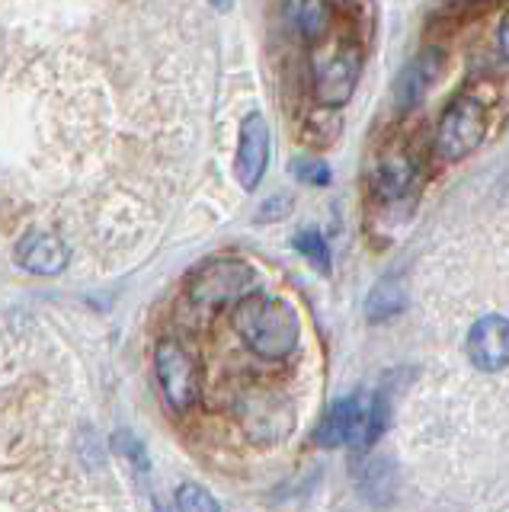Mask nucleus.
<instances>
[{
    "mask_svg": "<svg viewBox=\"0 0 509 512\" xmlns=\"http://www.w3.org/2000/svg\"><path fill=\"white\" fill-rule=\"evenodd\" d=\"M234 327L253 356L266 362L292 356L301 336V324L292 304L263 292H253L241 304H234Z\"/></svg>",
    "mask_w": 509,
    "mask_h": 512,
    "instance_id": "obj_1",
    "label": "nucleus"
},
{
    "mask_svg": "<svg viewBox=\"0 0 509 512\" xmlns=\"http://www.w3.org/2000/svg\"><path fill=\"white\" fill-rule=\"evenodd\" d=\"M260 292L257 269L244 260H209L189 279V301L202 311H221L241 304L247 295Z\"/></svg>",
    "mask_w": 509,
    "mask_h": 512,
    "instance_id": "obj_2",
    "label": "nucleus"
},
{
    "mask_svg": "<svg viewBox=\"0 0 509 512\" xmlns=\"http://www.w3.org/2000/svg\"><path fill=\"white\" fill-rule=\"evenodd\" d=\"M487 128H490L487 106L477 100V96L465 93L442 109L433 148L445 164H455V160H465L468 154L481 148L487 138Z\"/></svg>",
    "mask_w": 509,
    "mask_h": 512,
    "instance_id": "obj_3",
    "label": "nucleus"
},
{
    "mask_svg": "<svg viewBox=\"0 0 509 512\" xmlns=\"http://www.w3.org/2000/svg\"><path fill=\"white\" fill-rule=\"evenodd\" d=\"M362 45L337 42L324 55H314V100L324 109H343L362 77Z\"/></svg>",
    "mask_w": 509,
    "mask_h": 512,
    "instance_id": "obj_4",
    "label": "nucleus"
},
{
    "mask_svg": "<svg viewBox=\"0 0 509 512\" xmlns=\"http://www.w3.org/2000/svg\"><path fill=\"white\" fill-rule=\"evenodd\" d=\"M154 365L167 404L177 413L193 407L199 397V365L193 359V352L180 346L177 340H161L154 349Z\"/></svg>",
    "mask_w": 509,
    "mask_h": 512,
    "instance_id": "obj_5",
    "label": "nucleus"
},
{
    "mask_svg": "<svg viewBox=\"0 0 509 512\" xmlns=\"http://www.w3.org/2000/svg\"><path fill=\"white\" fill-rule=\"evenodd\" d=\"M269 157H273V135H269V122L263 112H247L241 122V135H237V154H234V176L247 192H253L269 170Z\"/></svg>",
    "mask_w": 509,
    "mask_h": 512,
    "instance_id": "obj_6",
    "label": "nucleus"
},
{
    "mask_svg": "<svg viewBox=\"0 0 509 512\" xmlns=\"http://www.w3.org/2000/svg\"><path fill=\"white\" fill-rule=\"evenodd\" d=\"M445 68V52L442 48H423V52L407 61L404 64V71L397 74L394 80V103L401 112H410V109H417L423 100H426V93L433 90V84L439 80Z\"/></svg>",
    "mask_w": 509,
    "mask_h": 512,
    "instance_id": "obj_7",
    "label": "nucleus"
},
{
    "mask_svg": "<svg viewBox=\"0 0 509 512\" xmlns=\"http://www.w3.org/2000/svg\"><path fill=\"white\" fill-rule=\"evenodd\" d=\"M468 359L481 372H503L509 362V324L503 314H487L471 327Z\"/></svg>",
    "mask_w": 509,
    "mask_h": 512,
    "instance_id": "obj_8",
    "label": "nucleus"
},
{
    "mask_svg": "<svg viewBox=\"0 0 509 512\" xmlns=\"http://www.w3.org/2000/svg\"><path fill=\"white\" fill-rule=\"evenodd\" d=\"M285 23L305 45H321L333 32V4L330 0H285Z\"/></svg>",
    "mask_w": 509,
    "mask_h": 512,
    "instance_id": "obj_9",
    "label": "nucleus"
},
{
    "mask_svg": "<svg viewBox=\"0 0 509 512\" xmlns=\"http://www.w3.org/2000/svg\"><path fill=\"white\" fill-rule=\"evenodd\" d=\"M17 263L36 276H58L68 266V247L55 234H26L17 244Z\"/></svg>",
    "mask_w": 509,
    "mask_h": 512,
    "instance_id": "obj_10",
    "label": "nucleus"
},
{
    "mask_svg": "<svg viewBox=\"0 0 509 512\" xmlns=\"http://www.w3.org/2000/svg\"><path fill=\"white\" fill-rule=\"evenodd\" d=\"M413 180H417V167H413V160L404 151H391L375 164L372 189L381 202H397L413 189Z\"/></svg>",
    "mask_w": 509,
    "mask_h": 512,
    "instance_id": "obj_11",
    "label": "nucleus"
},
{
    "mask_svg": "<svg viewBox=\"0 0 509 512\" xmlns=\"http://www.w3.org/2000/svg\"><path fill=\"white\" fill-rule=\"evenodd\" d=\"M244 423L253 439L273 442L279 436L292 429V410L282 404V400H269V397H257L253 404L244 410Z\"/></svg>",
    "mask_w": 509,
    "mask_h": 512,
    "instance_id": "obj_12",
    "label": "nucleus"
},
{
    "mask_svg": "<svg viewBox=\"0 0 509 512\" xmlns=\"http://www.w3.org/2000/svg\"><path fill=\"white\" fill-rule=\"evenodd\" d=\"M407 308V288L401 279H381L369 298H365V314H369L372 324H381V320H391Z\"/></svg>",
    "mask_w": 509,
    "mask_h": 512,
    "instance_id": "obj_13",
    "label": "nucleus"
},
{
    "mask_svg": "<svg viewBox=\"0 0 509 512\" xmlns=\"http://www.w3.org/2000/svg\"><path fill=\"white\" fill-rule=\"evenodd\" d=\"M356 477H359L362 496H365V500H372V503H388L394 487H397V474L388 464V458H365Z\"/></svg>",
    "mask_w": 509,
    "mask_h": 512,
    "instance_id": "obj_14",
    "label": "nucleus"
},
{
    "mask_svg": "<svg viewBox=\"0 0 509 512\" xmlns=\"http://www.w3.org/2000/svg\"><path fill=\"white\" fill-rule=\"evenodd\" d=\"M353 400L356 397H346V400H337L327 416L317 426V442L324 448H337V445H346V436H349V420H353Z\"/></svg>",
    "mask_w": 509,
    "mask_h": 512,
    "instance_id": "obj_15",
    "label": "nucleus"
},
{
    "mask_svg": "<svg viewBox=\"0 0 509 512\" xmlns=\"http://www.w3.org/2000/svg\"><path fill=\"white\" fill-rule=\"evenodd\" d=\"M295 250L305 256L308 263H314L317 272H330V247H327V240L321 237V231H314V228H305V231H298L295 234Z\"/></svg>",
    "mask_w": 509,
    "mask_h": 512,
    "instance_id": "obj_16",
    "label": "nucleus"
},
{
    "mask_svg": "<svg viewBox=\"0 0 509 512\" xmlns=\"http://www.w3.org/2000/svg\"><path fill=\"white\" fill-rule=\"evenodd\" d=\"M292 173H295V180H298V183H305V186H330V180H333V173H330V167H327V160L311 157V154L295 157V160H292Z\"/></svg>",
    "mask_w": 509,
    "mask_h": 512,
    "instance_id": "obj_17",
    "label": "nucleus"
},
{
    "mask_svg": "<svg viewBox=\"0 0 509 512\" xmlns=\"http://www.w3.org/2000/svg\"><path fill=\"white\" fill-rule=\"evenodd\" d=\"M177 509L180 512H221L218 500L202 484H180V490H177Z\"/></svg>",
    "mask_w": 509,
    "mask_h": 512,
    "instance_id": "obj_18",
    "label": "nucleus"
},
{
    "mask_svg": "<svg viewBox=\"0 0 509 512\" xmlns=\"http://www.w3.org/2000/svg\"><path fill=\"white\" fill-rule=\"evenodd\" d=\"M113 445H116V452L122 458H129L138 471H148V452H145V445L138 442V436H132V432H116L113 436Z\"/></svg>",
    "mask_w": 509,
    "mask_h": 512,
    "instance_id": "obj_19",
    "label": "nucleus"
},
{
    "mask_svg": "<svg viewBox=\"0 0 509 512\" xmlns=\"http://www.w3.org/2000/svg\"><path fill=\"white\" fill-rule=\"evenodd\" d=\"M506 36H509V23H506V16H503L500 26H497V48H500V58H506V52H509Z\"/></svg>",
    "mask_w": 509,
    "mask_h": 512,
    "instance_id": "obj_20",
    "label": "nucleus"
},
{
    "mask_svg": "<svg viewBox=\"0 0 509 512\" xmlns=\"http://www.w3.org/2000/svg\"><path fill=\"white\" fill-rule=\"evenodd\" d=\"M209 4H212L218 13H228V10L234 7V0H209Z\"/></svg>",
    "mask_w": 509,
    "mask_h": 512,
    "instance_id": "obj_21",
    "label": "nucleus"
},
{
    "mask_svg": "<svg viewBox=\"0 0 509 512\" xmlns=\"http://www.w3.org/2000/svg\"><path fill=\"white\" fill-rule=\"evenodd\" d=\"M330 4H333V0H330ZM337 4H349V0H337Z\"/></svg>",
    "mask_w": 509,
    "mask_h": 512,
    "instance_id": "obj_22",
    "label": "nucleus"
}]
</instances>
